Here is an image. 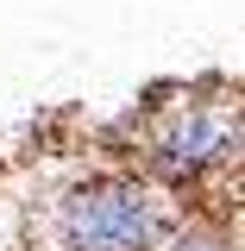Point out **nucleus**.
I'll return each instance as SVG.
<instances>
[{"instance_id":"obj_1","label":"nucleus","mask_w":245,"mask_h":251,"mask_svg":"<svg viewBox=\"0 0 245 251\" xmlns=\"http://www.w3.org/2000/svg\"><path fill=\"white\" fill-rule=\"evenodd\" d=\"M176 232V201L145 170L82 176L44 207V251H163Z\"/></svg>"},{"instance_id":"obj_2","label":"nucleus","mask_w":245,"mask_h":251,"mask_svg":"<svg viewBox=\"0 0 245 251\" xmlns=\"http://www.w3.org/2000/svg\"><path fill=\"white\" fill-rule=\"evenodd\" d=\"M233 163H245V100L226 88H189L170 94L145 113L138 132V170L157 188H201L226 176Z\"/></svg>"},{"instance_id":"obj_3","label":"nucleus","mask_w":245,"mask_h":251,"mask_svg":"<svg viewBox=\"0 0 245 251\" xmlns=\"http://www.w3.org/2000/svg\"><path fill=\"white\" fill-rule=\"evenodd\" d=\"M163 251H245V245L226 220H176V232L163 239Z\"/></svg>"},{"instance_id":"obj_4","label":"nucleus","mask_w":245,"mask_h":251,"mask_svg":"<svg viewBox=\"0 0 245 251\" xmlns=\"http://www.w3.org/2000/svg\"><path fill=\"white\" fill-rule=\"evenodd\" d=\"M239 170H245V163H239Z\"/></svg>"}]
</instances>
